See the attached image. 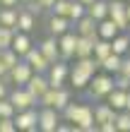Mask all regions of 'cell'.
<instances>
[{
  "instance_id": "e0dca14e",
  "label": "cell",
  "mask_w": 130,
  "mask_h": 132,
  "mask_svg": "<svg viewBox=\"0 0 130 132\" xmlns=\"http://www.w3.org/2000/svg\"><path fill=\"white\" fill-rule=\"evenodd\" d=\"M75 31H77L80 36L101 38V36H99V22H96L94 17H89V14H85L82 19H77V24H75Z\"/></svg>"
},
{
  "instance_id": "4fadbf2b",
  "label": "cell",
  "mask_w": 130,
  "mask_h": 132,
  "mask_svg": "<svg viewBox=\"0 0 130 132\" xmlns=\"http://www.w3.org/2000/svg\"><path fill=\"white\" fill-rule=\"evenodd\" d=\"M39 48H41V53L46 58L51 60V65L53 63H58V60H63V55H60V43H58V36H46L43 41L39 43Z\"/></svg>"
},
{
  "instance_id": "8992f818",
  "label": "cell",
  "mask_w": 130,
  "mask_h": 132,
  "mask_svg": "<svg viewBox=\"0 0 130 132\" xmlns=\"http://www.w3.org/2000/svg\"><path fill=\"white\" fill-rule=\"evenodd\" d=\"M10 101L14 103L17 111H27V108H36L39 106V98H36L27 87H14L10 91Z\"/></svg>"
},
{
  "instance_id": "f546056e",
  "label": "cell",
  "mask_w": 130,
  "mask_h": 132,
  "mask_svg": "<svg viewBox=\"0 0 130 132\" xmlns=\"http://www.w3.org/2000/svg\"><path fill=\"white\" fill-rule=\"evenodd\" d=\"M14 115H17V108H14V103L10 101V96L0 98V118H14Z\"/></svg>"
},
{
  "instance_id": "44dd1931",
  "label": "cell",
  "mask_w": 130,
  "mask_h": 132,
  "mask_svg": "<svg viewBox=\"0 0 130 132\" xmlns=\"http://www.w3.org/2000/svg\"><path fill=\"white\" fill-rule=\"evenodd\" d=\"M99 38H91V36H80L77 41V53H75V58H89L94 55V46H96Z\"/></svg>"
},
{
  "instance_id": "5bb4252c",
  "label": "cell",
  "mask_w": 130,
  "mask_h": 132,
  "mask_svg": "<svg viewBox=\"0 0 130 132\" xmlns=\"http://www.w3.org/2000/svg\"><path fill=\"white\" fill-rule=\"evenodd\" d=\"M27 89L32 91V94L36 96V98H41L46 91L51 89V82H48V75L46 72H34L32 75V79L27 82Z\"/></svg>"
},
{
  "instance_id": "ac0fdd59",
  "label": "cell",
  "mask_w": 130,
  "mask_h": 132,
  "mask_svg": "<svg viewBox=\"0 0 130 132\" xmlns=\"http://www.w3.org/2000/svg\"><path fill=\"white\" fill-rule=\"evenodd\" d=\"M116 115H118V111L109 106V101H96L94 103V120H96V125H104V122H109V120H116Z\"/></svg>"
},
{
  "instance_id": "7a4b0ae2",
  "label": "cell",
  "mask_w": 130,
  "mask_h": 132,
  "mask_svg": "<svg viewBox=\"0 0 130 132\" xmlns=\"http://www.w3.org/2000/svg\"><path fill=\"white\" fill-rule=\"evenodd\" d=\"M96 67H101V63L89 55V58H75V65L70 67V87L75 91H85L89 79L96 75Z\"/></svg>"
},
{
  "instance_id": "74e56055",
  "label": "cell",
  "mask_w": 130,
  "mask_h": 132,
  "mask_svg": "<svg viewBox=\"0 0 130 132\" xmlns=\"http://www.w3.org/2000/svg\"><path fill=\"white\" fill-rule=\"evenodd\" d=\"M22 0H0V7H19Z\"/></svg>"
},
{
  "instance_id": "484cf974",
  "label": "cell",
  "mask_w": 130,
  "mask_h": 132,
  "mask_svg": "<svg viewBox=\"0 0 130 132\" xmlns=\"http://www.w3.org/2000/svg\"><path fill=\"white\" fill-rule=\"evenodd\" d=\"M111 43H113V53H118V55H128L130 53V34L120 31Z\"/></svg>"
},
{
  "instance_id": "2e32d148",
  "label": "cell",
  "mask_w": 130,
  "mask_h": 132,
  "mask_svg": "<svg viewBox=\"0 0 130 132\" xmlns=\"http://www.w3.org/2000/svg\"><path fill=\"white\" fill-rule=\"evenodd\" d=\"M36 14L34 10H29L27 5H19V17H17V31H29L32 34L34 31V27H36Z\"/></svg>"
},
{
  "instance_id": "d6986e66",
  "label": "cell",
  "mask_w": 130,
  "mask_h": 132,
  "mask_svg": "<svg viewBox=\"0 0 130 132\" xmlns=\"http://www.w3.org/2000/svg\"><path fill=\"white\" fill-rule=\"evenodd\" d=\"M12 48L19 53L22 58L27 55L29 51L34 48V43H32V36H29V31H17L14 34V41H12Z\"/></svg>"
},
{
  "instance_id": "52a82bcc",
  "label": "cell",
  "mask_w": 130,
  "mask_h": 132,
  "mask_svg": "<svg viewBox=\"0 0 130 132\" xmlns=\"http://www.w3.org/2000/svg\"><path fill=\"white\" fill-rule=\"evenodd\" d=\"M14 122H17V130L22 132H36L39 130V106L27 108V111H17Z\"/></svg>"
},
{
  "instance_id": "d590c367",
  "label": "cell",
  "mask_w": 130,
  "mask_h": 132,
  "mask_svg": "<svg viewBox=\"0 0 130 132\" xmlns=\"http://www.w3.org/2000/svg\"><path fill=\"white\" fill-rule=\"evenodd\" d=\"M7 84H10V82L0 77V98H7V96H10V91H12V89L7 87Z\"/></svg>"
},
{
  "instance_id": "9a60e30c",
  "label": "cell",
  "mask_w": 130,
  "mask_h": 132,
  "mask_svg": "<svg viewBox=\"0 0 130 132\" xmlns=\"http://www.w3.org/2000/svg\"><path fill=\"white\" fill-rule=\"evenodd\" d=\"M24 60L34 67V72H48V67H51V60L41 53V48H39V46H34V48L24 55Z\"/></svg>"
},
{
  "instance_id": "6da1fadb",
  "label": "cell",
  "mask_w": 130,
  "mask_h": 132,
  "mask_svg": "<svg viewBox=\"0 0 130 132\" xmlns=\"http://www.w3.org/2000/svg\"><path fill=\"white\" fill-rule=\"evenodd\" d=\"M63 118L67 122H72L77 127V132H96L99 130L96 120H94V106L85 103V101H75V103L70 101L63 111Z\"/></svg>"
},
{
  "instance_id": "8d00e7d4",
  "label": "cell",
  "mask_w": 130,
  "mask_h": 132,
  "mask_svg": "<svg viewBox=\"0 0 130 132\" xmlns=\"http://www.w3.org/2000/svg\"><path fill=\"white\" fill-rule=\"evenodd\" d=\"M120 75H128V77H130V53L123 58V65H120Z\"/></svg>"
},
{
  "instance_id": "7402d4cb",
  "label": "cell",
  "mask_w": 130,
  "mask_h": 132,
  "mask_svg": "<svg viewBox=\"0 0 130 132\" xmlns=\"http://www.w3.org/2000/svg\"><path fill=\"white\" fill-rule=\"evenodd\" d=\"M87 14L94 17L96 22L106 19V17H109V0H94V3L87 7Z\"/></svg>"
},
{
  "instance_id": "b9f144b4",
  "label": "cell",
  "mask_w": 130,
  "mask_h": 132,
  "mask_svg": "<svg viewBox=\"0 0 130 132\" xmlns=\"http://www.w3.org/2000/svg\"><path fill=\"white\" fill-rule=\"evenodd\" d=\"M82 3H85V5H87V7H89V5H91V3H94V0H82Z\"/></svg>"
},
{
  "instance_id": "d6a6232c",
  "label": "cell",
  "mask_w": 130,
  "mask_h": 132,
  "mask_svg": "<svg viewBox=\"0 0 130 132\" xmlns=\"http://www.w3.org/2000/svg\"><path fill=\"white\" fill-rule=\"evenodd\" d=\"M53 5H56V0H36V3L27 5V7L39 14V12H51V7H53Z\"/></svg>"
},
{
  "instance_id": "603a6c76",
  "label": "cell",
  "mask_w": 130,
  "mask_h": 132,
  "mask_svg": "<svg viewBox=\"0 0 130 132\" xmlns=\"http://www.w3.org/2000/svg\"><path fill=\"white\" fill-rule=\"evenodd\" d=\"M106 101H109L111 108H116V111H125V101H128V91L125 89H113L109 96H106Z\"/></svg>"
},
{
  "instance_id": "5b68a950",
  "label": "cell",
  "mask_w": 130,
  "mask_h": 132,
  "mask_svg": "<svg viewBox=\"0 0 130 132\" xmlns=\"http://www.w3.org/2000/svg\"><path fill=\"white\" fill-rule=\"evenodd\" d=\"M60 118H63V113L58 108L39 106V130L41 132H56L58 125H60Z\"/></svg>"
},
{
  "instance_id": "9c48e42d",
  "label": "cell",
  "mask_w": 130,
  "mask_h": 132,
  "mask_svg": "<svg viewBox=\"0 0 130 132\" xmlns=\"http://www.w3.org/2000/svg\"><path fill=\"white\" fill-rule=\"evenodd\" d=\"M109 17L120 27V31L130 29V19H128V5L123 0H109Z\"/></svg>"
},
{
  "instance_id": "7c38bea8",
  "label": "cell",
  "mask_w": 130,
  "mask_h": 132,
  "mask_svg": "<svg viewBox=\"0 0 130 132\" xmlns=\"http://www.w3.org/2000/svg\"><path fill=\"white\" fill-rule=\"evenodd\" d=\"M46 29H48L51 36H63L65 31H70V29H75V22L70 17H63V14H53L46 19Z\"/></svg>"
},
{
  "instance_id": "277c9868",
  "label": "cell",
  "mask_w": 130,
  "mask_h": 132,
  "mask_svg": "<svg viewBox=\"0 0 130 132\" xmlns=\"http://www.w3.org/2000/svg\"><path fill=\"white\" fill-rule=\"evenodd\" d=\"M72 101V87H51L46 94L39 98V106H51V108H58L60 113L65 111V106Z\"/></svg>"
},
{
  "instance_id": "f1b7e54d",
  "label": "cell",
  "mask_w": 130,
  "mask_h": 132,
  "mask_svg": "<svg viewBox=\"0 0 130 132\" xmlns=\"http://www.w3.org/2000/svg\"><path fill=\"white\" fill-rule=\"evenodd\" d=\"M87 14V5L82 3V0H72V7H70V19L77 24V19H82Z\"/></svg>"
},
{
  "instance_id": "836d02e7",
  "label": "cell",
  "mask_w": 130,
  "mask_h": 132,
  "mask_svg": "<svg viewBox=\"0 0 130 132\" xmlns=\"http://www.w3.org/2000/svg\"><path fill=\"white\" fill-rule=\"evenodd\" d=\"M14 130H17L14 118H0V132H14Z\"/></svg>"
},
{
  "instance_id": "ffe728a7",
  "label": "cell",
  "mask_w": 130,
  "mask_h": 132,
  "mask_svg": "<svg viewBox=\"0 0 130 132\" xmlns=\"http://www.w3.org/2000/svg\"><path fill=\"white\" fill-rule=\"evenodd\" d=\"M118 34H120V27H118L111 17H106V19L99 22V36H101V38H109V41H113Z\"/></svg>"
},
{
  "instance_id": "4dcf8cb0",
  "label": "cell",
  "mask_w": 130,
  "mask_h": 132,
  "mask_svg": "<svg viewBox=\"0 0 130 132\" xmlns=\"http://www.w3.org/2000/svg\"><path fill=\"white\" fill-rule=\"evenodd\" d=\"M70 7H72V0H56V5L51 7L53 14H63V17H70Z\"/></svg>"
},
{
  "instance_id": "3957f363",
  "label": "cell",
  "mask_w": 130,
  "mask_h": 132,
  "mask_svg": "<svg viewBox=\"0 0 130 132\" xmlns=\"http://www.w3.org/2000/svg\"><path fill=\"white\" fill-rule=\"evenodd\" d=\"M116 89V75L106 72V70H101L99 75H94L87 84V89L82 91V98L85 101H106V96L111 94V91Z\"/></svg>"
},
{
  "instance_id": "e575fe53",
  "label": "cell",
  "mask_w": 130,
  "mask_h": 132,
  "mask_svg": "<svg viewBox=\"0 0 130 132\" xmlns=\"http://www.w3.org/2000/svg\"><path fill=\"white\" fill-rule=\"evenodd\" d=\"M116 87L118 89H125V91H130V77L128 75H116Z\"/></svg>"
},
{
  "instance_id": "7bdbcfd3",
  "label": "cell",
  "mask_w": 130,
  "mask_h": 132,
  "mask_svg": "<svg viewBox=\"0 0 130 132\" xmlns=\"http://www.w3.org/2000/svg\"><path fill=\"white\" fill-rule=\"evenodd\" d=\"M128 19H130V5H128Z\"/></svg>"
},
{
  "instance_id": "30bf717a",
  "label": "cell",
  "mask_w": 130,
  "mask_h": 132,
  "mask_svg": "<svg viewBox=\"0 0 130 132\" xmlns=\"http://www.w3.org/2000/svg\"><path fill=\"white\" fill-rule=\"evenodd\" d=\"M46 75H48L51 87H65V82L70 79V65H67V60H58L48 67Z\"/></svg>"
},
{
  "instance_id": "cb8c5ba5",
  "label": "cell",
  "mask_w": 130,
  "mask_h": 132,
  "mask_svg": "<svg viewBox=\"0 0 130 132\" xmlns=\"http://www.w3.org/2000/svg\"><path fill=\"white\" fill-rule=\"evenodd\" d=\"M17 17H19V7H0V24L17 29Z\"/></svg>"
},
{
  "instance_id": "8fae6325",
  "label": "cell",
  "mask_w": 130,
  "mask_h": 132,
  "mask_svg": "<svg viewBox=\"0 0 130 132\" xmlns=\"http://www.w3.org/2000/svg\"><path fill=\"white\" fill-rule=\"evenodd\" d=\"M77 41H80V34L75 31V29H70V31H65L63 36H58V43H60V55H63V60H70L75 58V53H77Z\"/></svg>"
},
{
  "instance_id": "60d3db41",
  "label": "cell",
  "mask_w": 130,
  "mask_h": 132,
  "mask_svg": "<svg viewBox=\"0 0 130 132\" xmlns=\"http://www.w3.org/2000/svg\"><path fill=\"white\" fill-rule=\"evenodd\" d=\"M32 3H36V0H22V5H32Z\"/></svg>"
},
{
  "instance_id": "83f0119b",
  "label": "cell",
  "mask_w": 130,
  "mask_h": 132,
  "mask_svg": "<svg viewBox=\"0 0 130 132\" xmlns=\"http://www.w3.org/2000/svg\"><path fill=\"white\" fill-rule=\"evenodd\" d=\"M14 34H17V29H12V27H3V24H0V51H3V48H12Z\"/></svg>"
},
{
  "instance_id": "d4e9b609",
  "label": "cell",
  "mask_w": 130,
  "mask_h": 132,
  "mask_svg": "<svg viewBox=\"0 0 130 132\" xmlns=\"http://www.w3.org/2000/svg\"><path fill=\"white\" fill-rule=\"evenodd\" d=\"M123 58H125V55H118V53L106 55V58L101 60V70H106V72H111V75H118V72H120V65H123Z\"/></svg>"
},
{
  "instance_id": "4316f807",
  "label": "cell",
  "mask_w": 130,
  "mask_h": 132,
  "mask_svg": "<svg viewBox=\"0 0 130 132\" xmlns=\"http://www.w3.org/2000/svg\"><path fill=\"white\" fill-rule=\"evenodd\" d=\"M111 53H113V43L109 41V38H99L96 46H94V58L101 63V60H104L106 55H111Z\"/></svg>"
},
{
  "instance_id": "f35d334b",
  "label": "cell",
  "mask_w": 130,
  "mask_h": 132,
  "mask_svg": "<svg viewBox=\"0 0 130 132\" xmlns=\"http://www.w3.org/2000/svg\"><path fill=\"white\" fill-rule=\"evenodd\" d=\"M0 77H3V79H7V77H10V67H7L3 60H0Z\"/></svg>"
},
{
  "instance_id": "1f68e13d",
  "label": "cell",
  "mask_w": 130,
  "mask_h": 132,
  "mask_svg": "<svg viewBox=\"0 0 130 132\" xmlns=\"http://www.w3.org/2000/svg\"><path fill=\"white\" fill-rule=\"evenodd\" d=\"M116 125H118L120 132H130V111H128V108H125V111H118Z\"/></svg>"
},
{
  "instance_id": "ab89813d",
  "label": "cell",
  "mask_w": 130,
  "mask_h": 132,
  "mask_svg": "<svg viewBox=\"0 0 130 132\" xmlns=\"http://www.w3.org/2000/svg\"><path fill=\"white\" fill-rule=\"evenodd\" d=\"M125 108L130 111V91H128V101H125Z\"/></svg>"
},
{
  "instance_id": "ba28073f",
  "label": "cell",
  "mask_w": 130,
  "mask_h": 132,
  "mask_svg": "<svg viewBox=\"0 0 130 132\" xmlns=\"http://www.w3.org/2000/svg\"><path fill=\"white\" fill-rule=\"evenodd\" d=\"M32 75H34V67L29 65L24 58H22L19 63L10 70V77H7V82L14 84V87H27V82L32 79Z\"/></svg>"
}]
</instances>
